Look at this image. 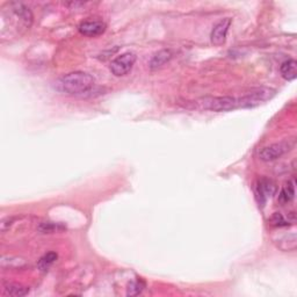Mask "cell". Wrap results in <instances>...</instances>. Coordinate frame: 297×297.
Returning a JSON list of instances; mask_svg holds the SVG:
<instances>
[{"instance_id": "cell-13", "label": "cell", "mask_w": 297, "mask_h": 297, "mask_svg": "<svg viewBox=\"0 0 297 297\" xmlns=\"http://www.w3.org/2000/svg\"><path fill=\"white\" fill-rule=\"evenodd\" d=\"M3 289H5L7 294L14 297L24 296L29 293V287H26V286L19 284H7L3 286Z\"/></svg>"}, {"instance_id": "cell-14", "label": "cell", "mask_w": 297, "mask_h": 297, "mask_svg": "<svg viewBox=\"0 0 297 297\" xmlns=\"http://www.w3.org/2000/svg\"><path fill=\"white\" fill-rule=\"evenodd\" d=\"M57 258H58V256H57L56 252L46 253L38 261V268L43 272H46L49 270V267L57 260Z\"/></svg>"}, {"instance_id": "cell-4", "label": "cell", "mask_w": 297, "mask_h": 297, "mask_svg": "<svg viewBox=\"0 0 297 297\" xmlns=\"http://www.w3.org/2000/svg\"><path fill=\"white\" fill-rule=\"evenodd\" d=\"M293 146H294V143L292 141H282L267 145L259 151V158L263 162H273L291 151Z\"/></svg>"}, {"instance_id": "cell-11", "label": "cell", "mask_w": 297, "mask_h": 297, "mask_svg": "<svg viewBox=\"0 0 297 297\" xmlns=\"http://www.w3.org/2000/svg\"><path fill=\"white\" fill-rule=\"evenodd\" d=\"M295 198V184L294 181H288L285 185V187L281 189L280 194H279V202L281 205H286L293 201Z\"/></svg>"}, {"instance_id": "cell-16", "label": "cell", "mask_w": 297, "mask_h": 297, "mask_svg": "<svg viewBox=\"0 0 297 297\" xmlns=\"http://www.w3.org/2000/svg\"><path fill=\"white\" fill-rule=\"evenodd\" d=\"M2 265H5L2 268H13V267H22L26 265V263L22 259H19V258H7V257H3L1 259V266Z\"/></svg>"}, {"instance_id": "cell-7", "label": "cell", "mask_w": 297, "mask_h": 297, "mask_svg": "<svg viewBox=\"0 0 297 297\" xmlns=\"http://www.w3.org/2000/svg\"><path fill=\"white\" fill-rule=\"evenodd\" d=\"M230 26H231V19L230 17H225V19L221 20L220 22L214 27L212 35H210L213 44L215 45L224 44L225 40H227V35Z\"/></svg>"}, {"instance_id": "cell-5", "label": "cell", "mask_w": 297, "mask_h": 297, "mask_svg": "<svg viewBox=\"0 0 297 297\" xmlns=\"http://www.w3.org/2000/svg\"><path fill=\"white\" fill-rule=\"evenodd\" d=\"M136 62V55L134 52H124L112 60L109 70L115 77H123L130 72Z\"/></svg>"}, {"instance_id": "cell-10", "label": "cell", "mask_w": 297, "mask_h": 297, "mask_svg": "<svg viewBox=\"0 0 297 297\" xmlns=\"http://www.w3.org/2000/svg\"><path fill=\"white\" fill-rule=\"evenodd\" d=\"M280 73L286 80H295L297 77V63L295 59H287L281 64Z\"/></svg>"}, {"instance_id": "cell-17", "label": "cell", "mask_w": 297, "mask_h": 297, "mask_svg": "<svg viewBox=\"0 0 297 297\" xmlns=\"http://www.w3.org/2000/svg\"><path fill=\"white\" fill-rule=\"evenodd\" d=\"M271 222L275 227H287V225H289V220H286L280 213H275L273 216H272Z\"/></svg>"}, {"instance_id": "cell-15", "label": "cell", "mask_w": 297, "mask_h": 297, "mask_svg": "<svg viewBox=\"0 0 297 297\" xmlns=\"http://www.w3.org/2000/svg\"><path fill=\"white\" fill-rule=\"evenodd\" d=\"M144 287H145V285L143 281H141V280L132 281V282H130V284H129L128 288H127V295L128 296H137L143 292Z\"/></svg>"}, {"instance_id": "cell-2", "label": "cell", "mask_w": 297, "mask_h": 297, "mask_svg": "<svg viewBox=\"0 0 297 297\" xmlns=\"http://www.w3.org/2000/svg\"><path fill=\"white\" fill-rule=\"evenodd\" d=\"M200 106L202 108L212 110V112H230L241 108V100L234 96H209L200 100Z\"/></svg>"}, {"instance_id": "cell-1", "label": "cell", "mask_w": 297, "mask_h": 297, "mask_svg": "<svg viewBox=\"0 0 297 297\" xmlns=\"http://www.w3.org/2000/svg\"><path fill=\"white\" fill-rule=\"evenodd\" d=\"M94 85L95 79L91 74L83 72V71H74V72L60 77L56 81L55 87L57 91L66 93V94L83 95L91 91Z\"/></svg>"}, {"instance_id": "cell-9", "label": "cell", "mask_w": 297, "mask_h": 297, "mask_svg": "<svg viewBox=\"0 0 297 297\" xmlns=\"http://www.w3.org/2000/svg\"><path fill=\"white\" fill-rule=\"evenodd\" d=\"M172 58V52L170 50L164 49L160 50L157 53H155V56L152 57L151 60H150V69L151 70H158L160 67H163L166 63H169Z\"/></svg>"}, {"instance_id": "cell-3", "label": "cell", "mask_w": 297, "mask_h": 297, "mask_svg": "<svg viewBox=\"0 0 297 297\" xmlns=\"http://www.w3.org/2000/svg\"><path fill=\"white\" fill-rule=\"evenodd\" d=\"M275 94H277V91L270 87L253 89L252 92L239 98L241 99V108H253V107H257L265 101L271 100Z\"/></svg>"}, {"instance_id": "cell-12", "label": "cell", "mask_w": 297, "mask_h": 297, "mask_svg": "<svg viewBox=\"0 0 297 297\" xmlns=\"http://www.w3.org/2000/svg\"><path fill=\"white\" fill-rule=\"evenodd\" d=\"M65 229V225H63L62 223H56V222H42L37 227V230L41 234H55V232L64 231Z\"/></svg>"}, {"instance_id": "cell-6", "label": "cell", "mask_w": 297, "mask_h": 297, "mask_svg": "<svg viewBox=\"0 0 297 297\" xmlns=\"http://www.w3.org/2000/svg\"><path fill=\"white\" fill-rule=\"evenodd\" d=\"M275 192H277V187H275L273 181L266 178H263L261 180H259L256 188V198L258 200L259 206H265L267 200L270 199L272 195H274Z\"/></svg>"}, {"instance_id": "cell-8", "label": "cell", "mask_w": 297, "mask_h": 297, "mask_svg": "<svg viewBox=\"0 0 297 297\" xmlns=\"http://www.w3.org/2000/svg\"><path fill=\"white\" fill-rule=\"evenodd\" d=\"M106 23L100 20H88L80 23L79 31L85 36L94 37L105 33Z\"/></svg>"}]
</instances>
